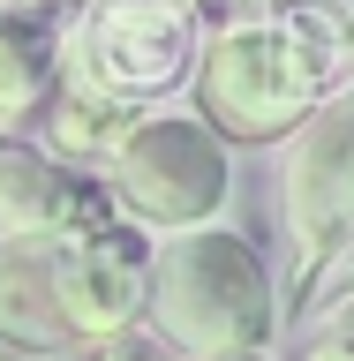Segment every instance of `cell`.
<instances>
[{
	"label": "cell",
	"instance_id": "obj_8",
	"mask_svg": "<svg viewBox=\"0 0 354 361\" xmlns=\"http://www.w3.org/2000/svg\"><path fill=\"white\" fill-rule=\"evenodd\" d=\"M53 248L61 241L0 233V346H16L30 361L76 354V338L61 324V301H53Z\"/></svg>",
	"mask_w": 354,
	"mask_h": 361
},
{
	"label": "cell",
	"instance_id": "obj_3",
	"mask_svg": "<svg viewBox=\"0 0 354 361\" xmlns=\"http://www.w3.org/2000/svg\"><path fill=\"white\" fill-rule=\"evenodd\" d=\"M203 0H76L53 30V75L113 113H151L203 61Z\"/></svg>",
	"mask_w": 354,
	"mask_h": 361
},
{
	"label": "cell",
	"instance_id": "obj_1",
	"mask_svg": "<svg viewBox=\"0 0 354 361\" xmlns=\"http://www.w3.org/2000/svg\"><path fill=\"white\" fill-rule=\"evenodd\" d=\"M354 75V16L332 0H279L264 16H234L203 38L189 75L196 121L234 143H287L332 90Z\"/></svg>",
	"mask_w": 354,
	"mask_h": 361
},
{
	"label": "cell",
	"instance_id": "obj_2",
	"mask_svg": "<svg viewBox=\"0 0 354 361\" xmlns=\"http://www.w3.org/2000/svg\"><path fill=\"white\" fill-rule=\"evenodd\" d=\"M143 331L181 361H242L279 331V293L264 256L234 226L166 233L143 264Z\"/></svg>",
	"mask_w": 354,
	"mask_h": 361
},
{
	"label": "cell",
	"instance_id": "obj_10",
	"mask_svg": "<svg viewBox=\"0 0 354 361\" xmlns=\"http://www.w3.org/2000/svg\"><path fill=\"white\" fill-rule=\"evenodd\" d=\"M136 121H143V113H113V106H98V98L53 90V98H45V113H38V128H45L38 151L61 158V166H106Z\"/></svg>",
	"mask_w": 354,
	"mask_h": 361
},
{
	"label": "cell",
	"instance_id": "obj_7",
	"mask_svg": "<svg viewBox=\"0 0 354 361\" xmlns=\"http://www.w3.org/2000/svg\"><path fill=\"white\" fill-rule=\"evenodd\" d=\"M113 226H129V219L113 211V196L98 180H83L61 158H45L23 135L0 143V233H23V241H98Z\"/></svg>",
	"mask_w": 354,
	"mask_h": 361
},
{
	"label": "cell",
	"instance_id": "obj_14",
	"mask_svg": "<svg viewBox=\"0 0 354 361\" xmlns=\"http://www.w3.org/2000/svg\"><path fill=\"white\" fill-rule=\"evenodd\" d=\"M302 361H354V354H347V346H324V338H317V346H309Z\"/></svg>",
	"mask_w": 354,
	"mask_h": 361
},
{
	"label": "cell",
	"instance_id": "obj_13",
	"mask_svg": "<svg viewBox=\"0 0 354 361\" xmlns=\"http://www.w3.org/2000/svg\"><path fill=\"white\" fill-rule=\"evenodd\" d=\"M219 8H226V23H234V16H264V8H279V0H219Z\"/></svg>",
	"mask_w": 354,
	"mask_h": 361
},
{
	"label": "cell",
	"instance_id": "obj_17",
	"mask_svg": "<svg viewBox=\"0 0 354 361\" xmlns=\"http://www.w3.org/2000/svg\"><path fill=\"white\" fill-rule=\"evenodd\" d=\"M332 8H347V16H354V0H332Z\"/></svg>",
	"mask_w": 354,
	"mask_h": 361
},
{
	"label": "cell",
	"instance_id": "obj_16",
	"mask_svg": "<svg viewBox=\"0 0 354 361\" xmlns=\"http://www.w3.org/2000/svg\"><path fill=\"white\" fill-rule=\"evenodd\" d=\"M0 361H30V354H16V346H0Z\"/></svg>",
	"mask_w": 354,
	"mask_h": 361
},
{
	"label": "cell",
	"instance_id": "obj_18",
	"mask_svg": "<svg viewBox=\"0 0 354 361\" xmlns=\"http://www.w3.org/2000/svg\"><path fill=\"white\" fill-rule=\"evenodd\" d=\"M242 361H264V354H242Z\"/></svg>",
	"mask_w": 354,
	"mask_h": 361
},
{
	"label": "cell",
	"instance_id": "obj_9",
	"mask_svg": "<svg viewBox=\"0 0 354 361\" xmlns=\"http://www.w3.org/2000/svg\"><path fill=\"white\" fill-rule=\"evenodd\" d=\"M53 90H61V75H53V30L38 16H23V8H0V143L30 128Z\"/></svg>",
	"mask_w": 354,
	"mask_h": 361
},
{
	"label": "cell",
	"instance_id": "obj_15",
	"mask_svg": "<svg viewBox=\"0 0 354 361\" xmlns=\"http://www.w3.org/2000/svg\"><path fill=\"white\" fill-rule=\"evenodd\" d=\"M0 8H23V16H38V8H53V0H0Z\"/></svg>",
	"mask_w": 354,
	"mask_h": 361
},
{
	"label": "cell",
	"instance_id": "obj_5",
	"mask_svg": "<svg viewBox=\"0 0 354 361\" xmlns=\"http://www.w3.org/2000/svg\"><path fill=\"white\" fill-rule=\"evenodd\" d=\"M279 219L294 241V293H317L332 264L354 256V83L287 135L279 166Z\"/></svg>",
	"mask_w": 354,
	"mask_h": 361
},
{
	"label": "cell",
	"instance_id": "obj_11",
	"mask_svg": "<svg viewBox=\"0 0 354 361\" xmlns=\"http://www.w3.org/2000/svg\"><path fill=\"white\" fill-rule=\"evenodd\" d=\"M90 361H181V354H174V346H158V338L136 324V331L106 338V346H90Z\"/></svg>",
	"mask_w": 354,
	"mask_h": 361
},
{
	"label": "cell",
	"instance_id": "obj_4",
	"mask_svg": "<svg viewBox=\"0 0 354 361\" xmlns=\"http://www.w3.org/2000/svg\"><path fill=\"white\" fill-rule=\"evenodd\" d=\"M98 188L136 233H196L219 226L234 196V151L196 113H143L121 135V151L98 166Z\"/></svg>",
	"mask_w": 354,
	"mask_h": 361
},
{
	"label": "cell",
	"instance_id": "obj_12",
	"mask_svg": "<svg viewBox=\"0 0 354 361\" xmlns=\"http://www.w3.org/2000/svg\"><path fill=\"white\" fill-rule=\"evenodd\" d=\"M317 338H324V346H347V354H354V286L339 293L332 309H324V331H317Z\"/></svg>",
	"mask_w": 354,
	"mask_h": 361
},
{
	"label": "cell",
	"instance_id": "obj_6",
	"mask_svg": "<svg viewBox=\"0 0 354 361\" xmlns=\"http://www.w3.org/2000/svg\"><path fill=\"white\" fill-rule=\"evenodd\" d=\"M143 264H151V248H143L136 226L53 248V301H61V324L76 338V354L143 324Z\"/></svg>",
	"mask_w": 354,
	"mask_h": 361
}]
</instances>
